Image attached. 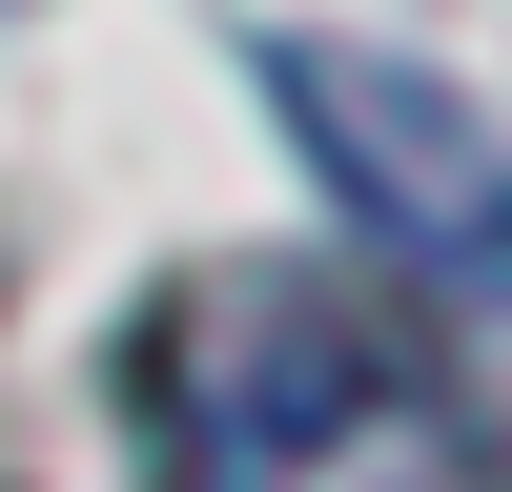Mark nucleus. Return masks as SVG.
Listing matches in <instances>:
<instances>
[{"mask_svg": "<svg viewBox=\"0 0 512 492\" xmlns=\"http://www.w3.org/2000/svg\"><path fill=\"white\" fill-rule=\"evenodd\" d=\"M267 103L308 144V185L369 226V267L451 287V308H512V144L472 82L390 62V41H267Z\"/></svg>", "mask_w": 512, "mask_h": 492, "instance_id": "f03ea898", "label": "nucleus"}, {"mask_svg": "<svg viewBox=\"0 0 512 492\" xmlns=\"http://www.w3.org/2000/svg\"><path fill=\"white\" fill-rule=\"evenodd\" d=\"M123 390H144L164 492H512L472 369L349 267H185Z\"/></svg>", "mask_w": 512, "mask_h": 492, "instance_id": "f257e3e1", "label": "nucleus"}]
</instances>
